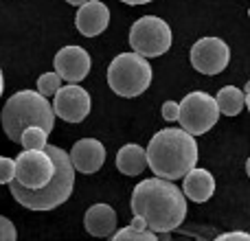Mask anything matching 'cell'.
<instances>
[{"instance_id": "obj_1", "label": "cell", "mask_w": 250, "mask_h": 241, "mask_svg": "<svg viewBox=\"0 0 250 241\" xmlns=\"http://www.w3.org/2000/svg\"><path fill=\"white\" fill-rule=\"evenodd\" d=\"M132 213L154 233H171L187 217V198L178 184L163 178L141 180L132 191Z\"/></svg>"}, {"instance_id": "obj_2", "label": "cell", "mask_w": 250, "mask_h": 241, "mask_svg": "<svg viewBox=\"0 0 250 241\" xmlns=\"http://www.w3.org/2000/svg\"><path fill=\"white\" fill-rule=\"evenodd\" d=\"M147 167L156 178L180 180L189 169L198 164V142L195 136L178 127H165L149 141L145 149Z\"/></svg>"}, {"instance_id": "obj_3", "label": "cell", "mask_w": 250, "mask_h": 241, "mask_svg": "<svg viewBox=\"0 0 250 241\" xmlns=\"http://www.w3.org/2000/svg\"><path fill=\"white\" fill-rule=\"evenodd\" d=\"M42 149L53 160V176L46 184L40 186V189H24L16 180L9 182V189H11L16 202L29 208V211H53V208L62 206L70 198L75 186V169L70 164L68 154L62 147L48 145V142Z\"/></svg>"}, {"instance_id": "obj_4", "label": "cell", "mask_w": 250, "mask_h": 241, "mask_svg": "<svg viewBox=\"0 0 250 241\" xmlns=\"http://www.w3.org/2000/svg\"><path fill=\"white\" fill-rule=\"evenodd\" d=\"M0 123L9 141L20 142V134L29 125H38L44 132L51 134L55 127V114L46 97L38 90H22L9 97L0 112Z\"/></svg>"}, {"instance_id": "obj_5", "label": "cell", "mask_w": 250, "mask_h": 241, "mask_svg": "<svg viewBox=\"0 0 250 241\" xmlns=\"http://www.w3.org/2000/svg\"><path fill=\"white\" fill-rule=\"evenodd\" d=\"M151 83V66L147 57L138 53H121L110 61L108 86L112 92L125 99L143 95Z\"/></svg>"}, {"instance_id": "obj_6", "label": "cell", "mask_w": 250, "mask_h": 241, "mask_svg": "<svg viewBox=\"0 0 250 241\" xmlns=\"http://www.w3.org/2000/svg\"><path fill=\"white\" fill-rule=\"evenodd\" d=\"M129 46L143 57H160L171 48V29L158 16H143L129 29Z\"/></svg>"}, {"instance_id": "obj_7", "label": "cell", "mask_w": 250, "mask_h": 241, "mask_svg": "<svg viewBox=\"0 0 250 241\" xmlns=\"http://www.w3.org/2000/svg\"><path fill=\"white\" fill-rule=\"evenodd\" d=\"M220 119V110H217L215 97L207 95V92H189L185 99L178 103V119L180 127L189 132L191 136H202L207 134Z\"/></svg>"}, {"instance_id": "obj_8", "label": "cell", "mask_w": 250, "mask_h": 241, "mask_svg": "<svg viewBox=\"0 0 250 241\" xmlns=\"http://www.w3.org/2000/svg\"><path fill=\"white\" fill-rule=\"evenodd\" d=\"M13 162H16L13 180L24 189H40L53 176V160L44 149H24Z\"/></svg>"}, {"instance_id": "obj_9", "label": "cell", "mask_w": 250, "mask_h": 241, "mask_svg": "<svg viewBox=\"0 0 250 241\" xmlns=\"http://www.w3.org/2000/svg\"><path fill=\"white\" fill-rule=\"evenodd\" d=\"M230 61V48L220 38H202L191 46V66L202 75H220Z\"/></svg>"}, {"instance_id": "obj_10", "label": "cell", "mask_w": 250, "mask_h": 241, "mask_svg": "<svg viewBox=\"0 0 250 241\" xmlns=\"http://www.w3.org/2000/svg\"><path fill=\"white\" fill-rule=\"evenodd\" d=\"M90 95L77 83H68V86H60L57 92L53 95V114L57 119L66 120V123H82L83 119L90 114Z\"/></svg>"}, {"instance_id": "obj_11", "label": "cell", "mask_w": 250, "mask_h": 241, "mask_svg": "<svg viewBox=\"0 0 250 241\" xmlns=\"http://www.w3.org/2000/svg\"><path fill=\"white\" fill-rule=\"evenodd\" d=\"M53 66H55V73L62 77V81L79 83L90 73V55L82 46H64L57 51Z\"/></svg>"}, {"instance_id": "obj_12", "label": "cell", "mask_w": 250, "mask_h": 241, "mask_svg": "<svg viewBox=\"0 0 250 241\" xmlns=\"http://www.w3.org/2000/svg\"><path fill=\"white\" fill-rule=\"evenodd\" d=\"M70 164L79 173H97L105 162V147L97 138H82L68 154Z\"/></svg>"}, {"instance_id": "obj_13", "label": "cell", "mask_w": 250, "mask_h": 241, "mask_svg": "<svg viewBox=\"0 0 250 241\" xmlns=\"http://www.w3.org/2000/svg\"><path fill=\"white\" fill-rule=\"evenodd\" d=\"M75 24H77L79 33L86 38L101 35L110 24V9L101 0H86L83 4H79Z\"/></svg>"}, {"instance_id": "obj_14", "label": "cell", "mask_w": 250, "mask_h": 241, "mask_svg": "<svg viewBox=\"0 0 250 241\" xmlns=\"http://www.w3.org/2000/svg\"><path fill=\"white\" fill-rule=\"evenodd\" d=\"M182 193H185L187 200L195 204H204L211 200V195L215 193V178H213L211 171L207 169L193 167L182 176Z\"/></svg>"}, {"instance_id": "obj_15", "label": "cell", "mask_w": 250, "mask_h": 241, "mask_svg": "<svg viewBox=\"0 0 250 241\" xmlns=\"http://www.w3.org/2000/svg\"><path fill=\"white\" fill-rule=\"evenodd\" d=\"M117 211H114L110 204H95L86 211L83 215V226H86V233L90 237L104 239L117 230Z\"/></svg>"}, {"instance_id": "obj_16", "label": "cell", "mask_w": 250, "mask_h": 241, "mask_svg": "<svg viewBox=\"0 0 250 241\" xmlns=\"http://www.w3.org/2000/svg\"><path fill=\"white\" fill-rule=\"evenodd\" d=\"M147 167L145 149L136 142H127L117 154V169L123 176H141Z\"/></svg>"}, {"instance_id": "obj_17", "label": "cell", "mask_w": 250, "mask_h": 241, "mask_svg": "<svg viewBox=\"0 0 250 241\" xmlns=\"http://www.w3.org/2000/svg\"><path fill=\"white\" fill-rule=\"evenodd\" d=\"M215 103L220 114H226V117H237L242 114V110L246 108V95L244 90L235 86H224L215 97Z\"/></svg>"}, {"instance_id": "obj_18", "label": "cell", "mask_w": 250, "mask_h": 241, "mask_svg": "<svg viewBox=\"0 0 250 241\" xmlns=\"http://www.w3.org/2000/svg\"><path fill=\"white\" fill-rule=\"evenodd\" d=\"M46 142H48V132H44L38 125H29L20 134V145L24 149H42Z\"/></svg>"}, {"instance_id": "obj_19", "label": "cell", "mask_w": 250, "mask_h": 241, "mask_svg": "<svg viewBox=\"0 0 250 241\" xmlns=\"http://www.w3.org/2000/svg\"><path fill=\"white\" fill-rule=\"evenodd\" d=\"M110 241H156V233L149 228H134L125 226L121 230H114Z\"/></svg>"}, {"instance_id": "obj_20", "label": "cell", "mask_w": 250, "mask_h": 241, "mask_svg": "<svg viewBox=\"0 0 250 241\" xmlns=\"http://www.w3.org/2000/svg\"><path fill=\"white\" fill-rule=\"evenodd\" d=\"M60 86H62V77L57 73H44L38 79V92L42 97H53Z\"/></svg>"}, {"instance_id": "obj_21", "label": "cell", "mask_w": 250, "mask_h": 241, "mask_svg": "<svg viewBox=\"0 0 250 241\" xmlns=\"http://www.w3.org/2000/svg\"><path fill=\"white\" fill-rule=\"evenodd\" d=\"M16 178V162L11 158L0 156V184H9Z\"/></svg>"}, {"instance_id": "obj_22", "label": "cell", "mask_w": 250, "mask_h": 241, "mask_svg": "<svg viewBox=\"0 0 250 241\" xmlns=\"http://www.w3.org/2000/svg\"><path fill=\"white\" fill-rule=\"evenodd\" d=\"M16 239H18V233L13 221L7 220L4 215H0V241H16Z\"/></svg>"}, {"instance_id": "obj_23", "label": "cell", "mask_w": 250, "mask_h": 241, "mask_svg": "<svg viewBox=\"0 0 250 241\" xmlns=\"http://www.w3.org/2000/svg\"><path fill=\"white\" fill-rule=\"evenodd\" d=\"M213 241H250V235L244 233V230H233V233H224L217 235Z\"/></svg>"}, {"instance_id": "obj_24", "label": "cell", "mask_w": 250, "mask_h": 241, "mask_svg": "<svg viewBox=\"0 0 250 241\" xmlns=\"http://www.w3.org/2000/svg\"><path fill=\"white\" fill-rule=\"evenodd\" d=\"M160 114H163L165 120H176L178 119V103L176 101H165Z\"/></svg>"}, {"instance_id": "obj_25", "label": "cell", "mask_w": 250, "mask_h": 241, "mask_svg": "<svg viewBox=\"0 0 250 241\" xmlns=\"http://www.w3.org/2000/svg\"><path fill=\"white\" fill-rule=\"evenodd\" d=\"M129 226H134V228H147V226H145V221H143L141 217H134V220H132V224H129Z\"/></svg>"}, {"instance_id": "obj_26", "label": "cell", "mask_w": 250, "mask_h": 241, "mask_svg": "<svg viewBox=\"0 0 250 241\" xmlns=\"http://www.w3.org/2000/svg\"><path fill=\"white\" fill-rule=\"evenodd\" d=\"M156 241H171V233H156Z\"/></svg>"}, {"instance_id": "obj_27", "label": "cell", "mask_w": 250, "mask_h": 241, "mask_svg": "<svg viewBox=\"0 0 250 241\" xmlns=\"http://www.w3.org/2000/svg\"><path fill=\"white\" fill-rule=\"evenodd\" d=\"M125 4H145V2H151V0H121Z\"/></svg>"}, {"instance_id": "obj_28", "label": "cell", "mask_w": 250, "mask_h": 241, "mask_svg": "<svg viewBox=\"0 0 250 241\" xmlns=\"http://www.w3.org/2000/svg\"><path fill=\"white\" fill-rule=\"evenodd\" d=\"M171 241H193V239L187 237V235H182V237H173V235H171Z\"/></svg>"}, {"instance_id": "obj_29", "label": "cell", "mask_w": 250, "mask_h": 241, "mask_svg": "<svg viewBox=\"0 0 250 241\" xmlns=\"http://www.w3.org/2000/svg\"><path fill=\"white\" fill-rule=\"evenodd\" d=\"M2 90H4V77H2V70H0V97H2Z\"/></svg>"}, {"instance_id": "obj_30", "label": "cell", "mask_w": 250, "mask_h": 241, "mask_svg": "<svg viewBox=\"0 0 250 241\" xmlns=\"http://www.w3.org/2000/svg\"><path fill=\"white\" fill-rule=\"evenodd\" d=\"M66 2H68V4H75V7H79V4H83L86 0H66Z\"/></svg>"}]
</instances>
